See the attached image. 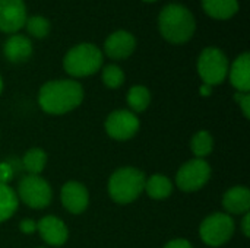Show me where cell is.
<instances>
[{
  "mask_svg": "<svg viewBox=\"0 0 250 248\" xmlns=\"http://www.w3.org/2000/svg\"><path fill=\"white\" fill-rule=\"evenodd\" d=\"M83 101V88L73 79L45 82L38 92L41 110L51 115H62L78 108Z\"/></svg>",
  "mask_w": 250,
  "mask_h": 248,
  "instance_id": "obj_1",
  "label": "cell"
},
{
  "mask_svg": "<svg viewBox=\"0 0 250 248\" xmlns=\"http://www.w3.org/2000/svg\"><path fill=\"white\" fill-rule=\"evenodd\" d=\"M158 28L166 41L171 44H185L193 37L196 31V20L186 6L170 3L160 12Z\"/></svg>",
  "mask_w": 250,
  "mask_h": 248,
  "instance_id": "obj_2",
  "label": "cell"
},
{
  "mask_svg": "<svg viewBox=\"0 0 250 248\" xmlns=\"http://www.w3.org/2000/svg\"><path fill=\"white\" fill-rule=\"evenodd\" d=\"M145 174L135 167L116 170L108 180V194L119 205H129L138 200L145 189Z\"/></svg>",
  "mask_w": 250,
  "mask_h": 248,
  "instance_id": "obj_3",
  "label": "cell"
},
{
  "mask_svg": "<svg viewBox=\"0 0 250 248\" xmlns=\"http://www.w3.org/2000/svg\"><path fill=\"white\" fill-rule=\"evenodd\" d=\"M103 51L91 44V42H82L75 47H72L64 58H63V67L64 72L72 77H86L95 75L101 66H103Z\"/></svg>",
  "mask_w": 250,
  "mask_h": 248,
  "instance_id": "obj_4",
  "label": "cell"
},
{
  "mask_svg": "<svg viewBox=\"0 0 250 248\" xmlns=\"http://www.w3.org/2000/svg\"><path fill=\"white\" fill-rule=\"evenodd\" d=\"M229 58L223 50L217 47H207L198 58V73L205 85H221L229 75Z\"/></svg>",
  "mask_w": 250,
  "mask_h": 248,
  "instance_id": "obj_5",
  "label": "cell"
},
{
  "mask_svg": "<svg viewBox=\"0 0 250 248\" xmlns=\"http://www.w3.org/2000/svg\"><path fill=\"white\" fill-rule=\"evenodd\" d=\"M234 231L233 218L224 212H215L201 222L199 237L208 247H221L233 238Z\"/></svg>",
  "mask_w": 250,
  "mask_h": 248,
  "instance_id": "obj_6",
  "label": "cell"
},
{
  "mask_svg": "<svg viewBox=\"0 0 250 248\" xmlns=\"http://www.w3.org/2000/svg\"><path fill=\"white\" fill-rule=\"evenodd\" d=\"M18 200L31 209H45L53 199L51 186L40 175L26 174L18 183Z\"/></svg>",
  "mask_w": 250,
  "mask_h": 248,
  "instance_id": "obj_7",
  "label": "cell"
},
{
  "mask_svg": "<svg viewBox=\"0 0 250 248\" xmlns=\"http://www.w3.org/2000/svg\"><path fill=\"white\" fill-rule=\"evenodd\" d=\"M211 165L205 159H189L176 172V186L185 193H193L204 186L211 178Z\"/></svg>",
  "mask_w": 250,
  "mask_h": 248,
  "instance_id": "obj_8",
  "label": "cell"
},
{
  "mask_svg": "<svg viewBox=\"0 0 250 248\" xmlns=\"http://www.w3.org/2000/svg\"><path fill=\"white\" fill-rule=\"evenodd\" d=\"M139 127L141 121L130 110H116L107 115L104 123L105 133L119 142L132 139L139 132Z\"/></svg>",
  "mask_w": 250,
  "mask_h": 248,
  "instance_id": "obj_9",
  "label": "cell"
},
{
  "mask_svg": "<svg viewBox=\"0 0 250 248\" xmlns=\"http://www.w3.org/2000/svg\"><path fill=\"white\" fill-rule=\"evenodd\" d=\"M26 20L23 0H0V32L16 34Z\"/></svg>",
  "mask_w": 250,
  "mask_h": 248,
  "instance_id": "obj_10",
  "label": "cell"
},
{
  "mask_svg": "<svg viewBox=\"0 0 250 248\" xmlns=\"http://www.w3.org/2000/svg\"><path fill=\"white\" fill-rule=\"evenodd\" d=\"M60 200L69 213L81 215L89 206V191L79 181H67L60 190Z\"/></svg>",
  "mask_w": 250,
  "mask_h": 248,
  "instance_id": "obj_11",
  "label": "cell"
},
{
  "mask_svg": "<svg viewBox=\"0 0 250 248\" xmlns=\"http://www.w3.org/2000/svg\"><path fill=\"white\" fill-rule=\"evenodd\" d=\"M37 232L50 247H62L69 238V229L66 224L53 215H47L37 222Z\"/></svg>",
  "mask_w": 250,
  "mask_h": 248,
  "instance_id": "obj_12",
  "label": "cell"
},
{
  "mask_svg": "<svg viewBox=\"0 0 250 248\" xmlns=\"http://www.w3.org/2000/svg\"><path fill=\"white\" fill-rule=\"evenodd\" d=\"M136 48V38L125 29L114 31L104 42V53L113 60H125L133 54Z\"/></svg>",
  "mask_w": 250,
  "mask_h": 248,
  "instance_id": "obj_13",
  "label": "cell"
},
{
  "mask_svg": "<svg viewBox=\"0 0 250 248\" xmlns=\"http://www.w3.org/2000/svg\"><path fill=\"white\" fill-rule=\"evenodd\" d=\"M223 208L227 215H245L250 209V190L246 186H234L223 196Z\"/></svg>",
  "mask_w": 250,
  "mask_h": 248,
  "instance_id": "obj_14",
  "label": "cell"
},
{
  "mask_svg": "<svg viewBox=\"0 0 250 248\" xmlns=\"http://www.w3.org/2000/svg\"><path fill=\"white\" fill-rule=\"evenodd\" d=\"M3 54L10 63H23L32 56V42L25 35L12 34L3 44Z\"/></svg>",
  "mask_w": 250,
  "mask_h": 248,
  "instance_id": "obj_15",
  "label": "cell"
},
{
  "mask_svg": "<svg viewBox=\"0 0 250 248\" xmlns=\"http://www.w3.org/2000/svg\"><path fill=\"white\" fill-rule=\"evenodd\" d=\"M229 77L237 92L250 91V54H240L229 67Z\"/></svg>",
  "mask_w": 250,
  "mask_h": 248,
  "instance_id": "obj_16",
  "label": "cell"
},
{
  "mask_svg": "<svg viewBox=\"0 0 250 248\" xmlns=\"http://www.w3.org/2000/svg\"><path fill=\"white\" fill-rule=\"evenodd\" d=\"M205 13L218 20H227L239 12V0H202Z\"/></svg>",
  "mask_w": 250,
  "mask_h": 248,
  "instance_id": "obj_17",
  "label": "cell"
},
{
  "mask_svg": "<svg viewBox=\"0 0 250 248\" xmlns=\"http://www.w3.org/2000/svg\"><path fill=\"white\" fill-rule=\"evenodd\" d=\"M144 191L154 200H166L173 193V183L164 174H152L145 180Z\"/></svg>",
  "mask_w": 250,
  "mask_h": 248,
  "instance_id": "obj_18",
  "label": "cell"
},
{
  "mask_svg": "<svg viewBox=\"0 0 250 248\" xmlns=\"http://www.w3.org/2000/svg\"><path fill=\"white\" fill-rule=\"evenodd\" d=\"M47 153L41 148L28 149L22 156V168L29 175H40L47 165Z\"/></svg>",
  "mask_w": 250,
  "mask_h": 248,
  "instance_id": "obj_19",
  "label": "cell"
},
{
  "mask_svg": "<svg viewBox=\"0 0 250 248\" xmlns=\"http://www.w3.org/2000/svg\"><path fill=\"white\" fill-rule=\"evenodd\" d=\"M126 101L132 113H144L151 104V92L144 85H135L127 91Z\"/></svg>",
  "mask_w": 250,
  "mask_h": 248,
  "instance_id": "obj_20",
  "label": "cell"
},
{
  "mask_svg": "<svg viewBox=\"0 0 250 248\" xmlns=\"http://www.w3.org/2000/svg\"><path fill=\"white\" fill-rule=\"evenodd\" d=\"M19 206L16 191L9 184H0V224L10 219Z\"/></svg>",
  "mask_w": 250,
  "mask_h": 248,
  "instance_id": "obj_21",
  "label": "cell"
},
{
  "mask_svg": "<svg viewBox=\"0 0 250 248\" xmlns=\"http://www.w3.org/2000/svg\"><path fill=\"white\" fill-rule=\"evenodd\" d=\"M190 149L195 158L205 159L214 151V137L208 130H199L190 140Z\"/></svg>",
  "mask_w": 250,
  "mask_h": 248,
  "instance_id": "obj_22",
  "label": "cell"
},
{
  "mask_svg": "<svg viewBox=\"0 0 250 248\" xmlns=\"http://www.w3.org/2000/svg\"><path fill=\"white\" fill-rule=\"evenodd\" d=\"M28 31L29 35H32L34 38H45L50 32V22L47 20V18L41 16V15H34L26 18L25 25H23Z\"/></svg>",
  "mask_w": 250,
  "mask_h": 248,
  "instance_id": "obj_23",
  "label": "cell"
},
{
  "mask_svg": "<svg viewBox=\"0 0 250 248\" xmlns=\"http://www.w3.org/2000/svg\"><path fill=\"white\" fill-rule=\"evenodd\" d=\"M101 79L108 89H117L125 83V72L117 64H107L103 69Z\"/></svg>",
  "mask_w": 250,
  "mask_h": 248,
  "instance_id": "obj_24",
  "label": "cell"
},
{
  "mask_svg": "<svg viewBox=\"0 0 250 248\" xmlns=\"http://www.w3.org/2000/svg\"><path fill=\"white\" fill-rule=\"evenodd\" d=\"M234 99L239 102L240 108H242V113L245 115V118H249L250 117V95L249 92H236L234 95Z\"/></svg>",
  "mask_w": 250,
  "mask_h": 248,
  "instance_id": "obj_25",
  "label": "cell"
},
{
  "mask_svg": "<svg viewBox=\"0 0 250 248\" xmlns=\"http://www.w3.org/2000/svg\"><path fill=\"white\" fill-rule=\"evenodd\" d=\"M15 168L7 161L0 162V184H9V181L13 178Z\"/></svg>",
  "mask_w": 250,
  "mask_h": 248,
  "instance_id": "obj_26",
  "label": "cell"
},
{
  "mask_svg": "<svg viewBox=\"0 0 250 248\" xmlns=\"http://www.w3.org/2000/svg\"><path fill=\"white\" fill-rule=\"evenodd\" d=\"M19 231L22 234H26V235H31V234L37 232V221H34V219H22L19 222Z\"/></svg>",
  "mask_w": 250,
  "mask_h": 248,
  "instance_id": "obj_27",
  "label": "cell"
},
{
  "mask_svg": "<svg viewBox=\"0 0 250 248\" xmlns=\"http://www.w3.org/2000/svg\"><path fill=\"white\" fill-rule=\"evenodd\" d=\"M164 248H193V246L188 240H185V238H177V240L168 241L164 246Z\"/></svg>",
  "mask_w": 250,
  "mask_h": 248,
  "instance_id": "obj_28",
  "label": "cell"
},
{
  "mask_svg": "<svg viewBox=\"0 0 250 248\" xmlns=\"http://www.w3.org/2000/svg\"><path fill=\"white\" fill-rule=\"evenodd\" d=\"M242 232L246 238L250 237V215L249 212L243 215V219H242Z\"/></svg>",
  "mask_w": 250,
  "mask_h": 248,
  "instance_id": "obj_29",
  "label": "cell"
},
{
  "mask_svg": "<svg viewBox=\"0 0 250 248\" xmlns=\"http://www.w3.org/2000/svg\"><path fill=\"white\" fill-rule=\"evenodd\" d=\"M199 92H201V95H204V96H209V95L212 94V86H209V85H205V83H202V86H201Z\"/></svg>",
  "mask_w": 250,
  "mask_h": 248,
  "instance_id": "obj_30",
  "label": "cell"
},
{
  "mask_svg": "<svg viewBox=\"0 0 250 248\" xmlns=\"http://www.w3.org/2000/svg\"><path fill=\"white\" fill-rule=\"evenodd\" d=\"M1 91H3V79L0 76V94H1Z\"/></svg>",
  "mask_w": 250,
  "mask_h": 248,
  "instance_id": "obj_31",
  "label": "cell"
},
{
  "mask_svg": "<svg viewBox=\"0 0 250 248\" xmlns=\"http://www.w3.org/2000/svg\"><path fill=\"white\" fill-rule=\"evenodd\" d=\"M144 1H146V3H152V1H157V0H144Z\"/></svg>",
  "mask_w": 250,
  "mask_h": 248,
  "instance_id": "obj_32",
  "label": "cell"
},
{
  "mask_svg": "<svg viewBox=\"0 0 250 248\" xmlns=\"http://www.w3.org/2000/svg\"><path fill=\"white\" fill-rule=\"evenodd\" d=\"M38 248H45V247H38Z\"/></svg>",
  "mask_w": 250,
  "mask_h": 248,
  "instance_id": "obj_33",
  "label": "cell"
}]
</instances>
